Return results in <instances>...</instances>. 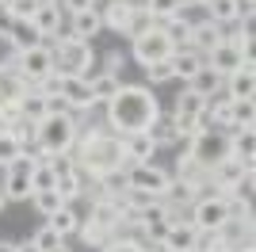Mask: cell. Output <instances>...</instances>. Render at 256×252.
Listing matches in <instances>:
<instances>
[{
  "label": "cell",
  "instance_id": "6da1fadb",
  "mask_svg": "<svg viewBox=\"0 0 256 252\" xmlns=\"http://www.w3.org/2000/svg\"><path fill=\"white\" fill-rule=\"evenodd\" d=\"M157 115H160V104L150 84H118V92L104 104V126L118 138L150 130V122Z\"/></svg>",
  "mask_w": 256,
  "mask_h": 252
},
{
  "label": "cell",
  "instance_id": "7a4b0ae2",
  "mask_svg": "<svg viewBox=\"0 0 256 252\" xmlns=\"http://www.w3.org/2000/svg\"><path fill=\"white\" fill-rule=\"evenodd\" d=\"M73 160L88 180H100L104 172H111V168H126L122 138L111 134L104 122L80 126V130H76V146H73Z\"/></svg>",
  "mask_w": 256,
  "mask_h": 252
},
{
  "label": "cell",
  "instance_id": "3957f363",
  "mask_svg": "<svg viewBox=\"0 0 256 252\" xmlns=\"http://www.w3.org/2000/svg\"><path fill=\"white\" fill-rule=\"evenodd\" d=\"M54 50V73L58 76H96L100 73V54L92 50V42L73 38L69 31H62L58 38H50Z\"/></svg>",
  "mask_w": 256,
  "mask_h": 252
},
{
  "label": "cell",
  "instance_id": "277c9868",
  "mask_svg": "<svg viewBox=\"0 0 256 252\" xmlns=\"http://www.w3.org/2000/svg\"><path fill=\"white\" fill-rule=\"evenodd\" d=\"M230 210H234L230 195H222V191H214L210 184H203V188H199V199L192 202V226L199 233H218L226 222H230Z\"/></svg>",
  "mask_w": 256,
  "mask_h": 252
},
{
  "label": "cell",
  "instance_id": "5b68a950",
  "mask_svg": "<svg viewBox=\"0 0 256 252\" xmlns=\"http://www.w3.org/2000/svg\"><path fill=\"white\" fill-rule=\"evenodd\" d=\"M76 130H80V118L76 115H46L38 122L34 146L42 149V153H69L76 146Z\"/></svg>",
  "mask_w": 256,
  "mask_h": 252
},
{
  "label": "cell",
  "instance_id": "8992f818",
  "mask_svg": "<svg viewBox=\"0 0 256 252\" xmlns=\"http://www.w3.org/2000/svg\"><path fill=\"white\" fill-rule=\"evenodd\" d=\"M184 153L195 157L206 172H210L214 164H222V160L230 157V134H226V130H203V134H195L192 142H188Z\"/></svg>",
  "mask_w": 256,
  "mask_h": 252
},
{
  "label": "cell",
  "instance_id": "52a82bcc",
  "mask_svg": "<svg viewBox=\"0 0 256 252\" xmlns=\"http://www.w3.org/2000/svg\"><path fill=\"white\" fill-rule=\"evenodd\" d=\"M16 73L31 84V88H34V84H42L46 76H54V50H50V42L34 46V50L16 54Z\"/></svg>",
  "mask_w": 256,
  "mask_h": 252
},
{
  "label": "cell",
  "instance_id": "ba28073f",
  "mask_svg": "<svg viewBox=\"0 0 256 252\" xmlns=\"http://www.w3.org/2000/svg\"><path fill=\"white\" fill-rule=\"evenodd\" d=\"M126 176H130V188H138L146 191V195H153V199H164L172 188V172L168 168H160V164H130L126 168Z\"/></svg>",
  "mask_w": 256,
  "mask_h": 252
},
{
  "label": "cell",
  "instance_id": "9c48e42d",
  "mask_svg": "<svg viewBox=\"0 0 256 252\" xmlns=\"http://www.w3.org/2000/svg\"><path fill=\"white\" fill-rule=\"evenodd\" d=\"M130 58L146 69V65L153 62H164V58H172V42L164 38V31H160V23L153 27V31L138 34V38H130Z\"/></svg>",
  "mask_w": 256,
  "mask_h": 252
},
{
  "label": "cell",
  "instance_id": "30bf717a",
  "mask_svg": "<svg viewBox=\"0 0 256 252\" xmlns=\"http://www.w3.org/2000/svg\"><path fill=\"white\" fill-rule=\"evenodd\" d=\"M31 168H34V160L23 153L16 164H8L4 168V180H0V188H4V195H8V202H27L34 195L31 191Z\"/></svg>",
  "mask_w": 256,
  "mask_h": 252
},
{
  "label": "cell",
  "instance_id": "8fae6325",
  "mask_svg": "<svg viewBox=\"0 0 256 252\" xmlns=\"http://www.w3.org/2000/svg\"><path fill=\"white\" fill-rule=\"evenodd\" d=\"M58 96L69 104V111H73V115H88V111H96V107H100L84 76H62V88H58Z\"/></svg>",
  "mask_w": 256,
  "mask_h": 252
},
{
  "label": "cell",
  "instance_id": "7c38bea8",
  "mask_svg": "<svg viewBox=\"0 0 256 252\" xmlns=\"http://www.w3.org/2000/svg\"><path fill=\"white\" fill-rule=\"evenodd\" d=\"M203 65H206V69H214L218 76H230V73H237V69L245 65V58H241V50H237L234 42L226 38L222 46H214L210 54H203Z\"/></svg>",
  "mask_w": 256,
  "mask_h": 252
},
{
  "label": "cell",
  "instance_id": "4fadbf2b",
  "mask_svg": "<svg viewBox=\"0 0 256 252\" xmlns=\"http://www.w3.org/2000/svg\"><path fill=\"white\" fill-rule=\"evenodd\" d=\"M222 92L230 100H256V62H245L237 73L222 80Z\"/></svg>",
  "mask_w": 256,
  "mask_h": 252
},
{
  "label": "cell",
  "instance_id": "5bb4252c",
  "mask_svg": "<svg viewBox=\"0 0 256 252\" xmlns=\"http://www.w3.org/2000/svg\"><path fill=\"white\" fill-rule=\"evenodd\" d=\"M96 8H100V20H104V31H115V34H122L138 4H130V0H100Z\"/></svg>",
  "mask_w": 256,
  "mask_h": 252
},
{
  "label": "cell",
  "instance_id": "9a60e30c",
  "mask_svg": "<svg viewBox=\"0 0 256 252\" xmlns=\"http://www.w3.org/2000/svg\"><path fill=\"white\" fill-rule=\"evenodd\" d=\"M230 157L245 168H256V130L252 126H241V130H230Z\"/></svg>",
  "mask_w": 256,
  "mask_h": 252
},
{
  "label": "cell",
  "instance_id": "2e32d148",
  "mask_svg": "<svg viewBox=\"0 0 256 252\" xmlns=\"http://www.w3.org/2000/svg\"><path fill=\"white\" fill-rule=\"evenodd\" d=\"M222 42H226V27L210 23L206 16H203V20H192V50L210 54L214 46H222Z\"/></svg>",
  "mask_w": 256,
  "mask_h": 252
},
{
  "label": "cell",
  "instance_id": "e0dca14e",
  "mask_svg": "<svg viewBox=\"0 0 256 252\" xmlns=\"http://www.w3.org/2000/svg\"><path fill=\"white\" fill-rule=\"evenodd\" d=\"M4 38H8V46L16 54H23V50H34V46H42V34H38V27H34L31 20H12V27L4 31Z\"/></svg>",
  "mask_w": 256,
  "mask_h": 252
},
{
  "label": "cell",
  "instance_id": "ac0fdd59",
  "mask_svg": "<svg viewBox=\"0 0 256 252\" xmlns=\"http://www.w3.org/2000/svg\"><path fill=\"white\" fill-rule=\"evenodd\" d=\"M92 226H100V230L115 233L118 226V199H111V195H100V199H88V218Z\"/></svg>",
  "mask_w": 256,
  "mask_h": 252
},
{
  "label": "cell",
  "instance_id": "d6986e66",
  "mask_svg": "<svg viewBox=\"0 0 256 252\" xmlns=\"http://www.w3.org/2000/svg\"><path fill=\"white\" fill-rule=\"evenodd\" d=\"M65 20H69V16H65V8L58 4V0H54V4H42V8L34 12V20H31V23L38 27V34L50 42V38H58V34H62Z\"/></svg>",
  "mask_w": 256,
  "mask_h": 252
},
{
  "label": "cell",
  "instance_id": "ffe728a7",
  "mask_svg": "<svg viewBox=\"0 0 256 252\" xmlns=\"http://www.w3.org/2000/svg\"><path fill=\"white\" fill-rule=\"evenodd\" d=\"M69 34L80 42H92L96 34H104V20H100V8H88V12H73L69 16Z\"/></svg>",
  "mask_w": 256,
  "mask_h": 252
},
{
  "label": "cell",
  "instance_id": "44dd1931",
  "mask_svg": "<svg viewBox=\"0 0 256 252\" xmlns=\"http://www.w3.org/2000/svg\"><path fill=\"white\" fill-rule=\"evenodd\" d=\"M195 237H199V230H195L192 222H176V226H168V233L160 237L157 248H164V252H195Z\"/></svg>",
  "mask_w": 256,
  "mask_h": 252
},
{
  "label": "cell",
  "instance_id": "7402d4cb",
  "mask_svg": "<svg viewBox=\"0 0 256 252\" xmlns=\"http://www.w3.org/2000/svg\"><path fill=\"white\" fill-rule=\"evenodd\" d=\"M122 153H126V168L130 164H150L157 146H153V138L142 130V134H126L122 138Z\"/></svg>",
  "mask_w": 256,
  "mask_h": 252
},
{
  "label": "cell",
  "instance_id": "603a6c76",
  "mask_svg": "<svg viewBox=\"0 0 256 252\" xmlns=\"http://www.w3.org/2000/svg\"><path fill=\"white\" fill-rule=\"evenodd\" d=\"M160 31H164V38L172 42V50H188V46H192V20H188L184 12H176L172 20H164Z\"/></svg>",
  "mask_w": 256,
  "mask_h": 252
},
{
  "label": "cell",
  "instance_id": "cb8c5ba5",
  "mask_svg": "<svg viewBox=\"0 0 256 252\" xmlns=\"http://www.w3.org/2000/svg\"><path fill=\"white\" fill-rule=\"evenodd\" d=\"M168 62H172V73H176L184 84H188L195 73H199V69H203V54L188 46V50H172V58H168Z\"/></svg>",
  "mask_w": 256,
  "mask_h": 252
},
{
  "label": "cell",
  "instance_id": "d4e9b609",
  "mask_svg": "<svg viewBox=\"0 0 256 252\" xmlns=\"http://www.w3.org/2000/svg\"><path fill=\"white\" fill-rule=\"evenodd\" d=\"M31 92V84L23 80L16 69H0V104H20Z\"/></svg>",
  "mask_w": 256,
  "mask_h": 252
},
{
  "label": "cell",
  "instance_id": "484cf974",
  "mask_svg": "<svg viewBox=\"0 0 256 252\" xmlns=\"http://www.w3.org/2000/svg\"><path fill=\"white\" fill-rule=\"evenodd\" d=\"M206 176H210V172H206V168L199 164L195 157H188V153H184V157L176 160V172H172V180H180V184H192L195 191H199V188L206 184Z\"/></svg>",
  "mask_w": 256,
  "mask_h": 252
},
{
  "label": "cell",
  "instance_id": "4316f807",
  "mask_svg": "<svg viewBox=\"0 0 256 252\" xmlns=\"http://www.w3.org/2000/svg\"><path fill=\"white\" fill-rule=\"evenodd\" d=\"M80 222H84V218L73 210V202H65L62 210H54L50 218H46V226H50L54 233H62V237H73V233L80 230Z\"/></svg>",
  "mask_w": 256,
  "mask_h": 252
},
{
  "label": "cell",
  "instance_id": "83f0119b",
  "mask_svg": "<svg viewBox=\"0 0 256 252\" xmlns=\"http://www.w3.org/2000/svg\"><path fill=\"white\" fill-rule=\"evenodd\" d=\"M84 188H88V176L80 172V168H76V172H69V176H58V184H54V191H58L65 202L84 199Z\"/></svg>",
  "mask_w": 256,
  "mask_h": 252
},
{
  "label": "cell",
  "instance_id": "f1b7e54d",
  "mask_svg": "<svg viewBox=\"0 0 256 252\" xmlns=\"http://www.w3.org/2000/svg\"><path fill=\"white\" fill-rule=\"evenodd\" d=\"M20 115H23V118H31V122H42V118L50 115V100H46L38 88H31V92L20 100Z\"/></svg>",
  "mask_w": 256,
  "mask_h": 252
},
{
  "label": "cell",
  "instance_id": "f546056e",
  "mask_svg": "<svg viewBox=\"0 0 256 252\" xmlns=\"http://www.w3.org/2000/svg\"><path fill=\"white\" fill-rule=\"evenodd\" d=\"M222 80H226V76H218L214 69H206V65H203V69H199V73L188 80V88H195L199 96H206V100H210V96L222 92Z\"/></svg>",
  "mask_w": 256,
  "mask_h": 252
},
{
  "label": "cell",
  "instance_id": "4dcf8cb0",
  "mask_svg": "<svg viewBox=\"0 0 256 252\" xmlns=\"http://www.w3.org/2000/svg\"><path fill=\"white\" fill-rule=\"evenodd\" d=\"M118 84H122V80H118V76H111V73H104V69H100L96 76H88V88H92V96H96L100 107H104L107 100L118 92Z\"/></svg>",
  "mask_w": 256,
  "mask_h": 252
},
{
  "label": "cell",
  "instance_id": "1f68e13d",
  "mask_svg": "<svg viewBox=\"0 0 256 252\" xmlns=\"http://www.w3.org/2000/svg\"><path fill=\"white\" fill-rule=\"evenodd\" d=\"M146 134L153 138V146L157 149H168V146H176V130H172V115H157L150 122V130Z\"/></svg>",
  "mask_w": 256,
  "mask_h": 252
},
{
  "label": "cell",
  "instance_id": "d6a6232c",
  "mask_svg": "<svg viewBox=\"0 0 256 252\" xmlns=\"http://www.w3.org/2000/svg\"><path fill=\"white\" fill-rule=\"evenodd\" d=\"M252 195H256V168H245L241 180L230 188V199L241 202V206H252Z\"/></svg>",
  "mask_w": 256,
  "mask_h": 252
},
{
  "label": "cell",
  "instance_id": "836d02e7",
  "mask_svg": "<svg viewBox=\"0 0 256 252\" xmlns=\"http://www.w3.org/2000/svg\"><path fill=\"white\" fill-rule=\"evenodd\" d=\"M206 20L218 23V27L237 23V0H210V4H206Z\"/></svg>",
  "mask_w": 256,
  "mask_h": 252
},
{
  "label": "cell",
  "instance_id": "e575fe53",
  "mask_svg": "<svg viewBox=\"0 0 256 252\" xmlns=\"http://www.w3.org/2000/svg\"><path fill=\"white\" fill-rule=\"evenodd\" d=\"M203 107H206V96H199L195 88H184L176 96V104H172V115H199Z\"/></svg>",
  "mask_w": 256,
  "mask_h": 252
},
{
  "label": "cell",
  "instance_id": "d590c367",
  "mask_svg": "<svg viewBox=\"0 0 256 252\" xmlns=\"http://www.w3.org/2000/svg\"><path fill=\"white\" fill-rule=\"evenodd\" d=\"M31 202H34V210H38L42 218H50L54 210H62V206H65V199H62V195H58L54 188H46V191H34V195H31Z\"/></svg>",
  "mask_w": 256,
  "mask_h": 252
},
{
  "label": "cell",
  "instance_id": "8d00e7d4",
  "mask_svg": "<svg viewBox=\"0 0 256 252\" xmlns=\"http://www.w3.org/2000/svg\"><path fill=\"white\" fill-rule=\"evenodd\" d=\"M142 8L150 12L157 23H164V20H172L176 12H184V4L180 0H142Z\"/></svg>",
  "mask_w": 256,
  "mask_h": 252
},
{
  "label": "cell",
  "instance_id": "74e56055",
  "mask_svg": "<svg viewBox=\"0 0 256 252\" xmlns=\"http://www.w3.org/2000/svg\"><path fill=\"white\" fill-rule=\"evenodd\" d=\"M153 27H157V20H153L150 12H146V8L138 4V8H134V16H130V23H126V31H122V34H126V38H138V34L153 31Z\"/></svg>",
  "mask_w": 256,
  "mask_h": 252
},
{
  "label": "cell",
  "instance_id": "f35d334b",
  "mask_svg": "<svg viewBox=\"0 0 256 252\" xmlns=\"http://www.w3.org/2000/svg\"><path fill=\"white\" fill-rule=\"evenodd\" d=\"M8 134L27 149V146H34V138H38V122H31V118H16V122L8 126Z\"/></svg>",
  "mask_w": 256,
  "mask_h": 252
},
{
  "label": "cell",
  "instance_id": "ab89813d",
  "mask_svg": "<svg viewBox=\"0 0 256 252\" xmlns=\"http://www.w3.org/2000/svg\"><path fill=\"white\" fill-rule=\"evenodd\" d=\"M241 126H256V100H234V126L230 130H241Z\"/></svg>",
  "mask_w": 256,
  "mask_h": 252
},
{
  "label": "cell",
  "instance_id": "60d3db41",
  "mask_svg": "<svg viewBox=\"0 0 256 252\" xmlns=\"http://www.w3.org/2000/svg\"><path fill=\"white\" fill-rule=\"evenodd\" d=\"M20 157H23V146H20V142H16V138L8 134V130H0V168L16 164Z\"/></svg>",
  "mask_w": 256,
  "mask_h": 252
},
{
  "label": "cell",
  "instance_id": "b9f144b4",
  "mask_svg": "<svg viewBox=\"0 0 256 252\" xmlns=\"http://www.w3.org/2000/svg\"><path fill=\"white\" fill-rule=\"evenodd\" d=\"M168 80H176V73H172V62H168V58H164V62L146 65V84H150V88H157V84H168Z\"/></svg>",
  "mask_w": 256,
  "mask_h": 252
},
{
  "label": "cell",
  "instance_id": "7bdbcfd3",
  "mask_svg": "<svg viewBox=\"0 0 256 252\" xmlns=\"http://www.w3.org/2000/svg\"><path fill=\"white\" fill-rule=\"evenodd\" d=\"M58 184V176H54V168L46 164V160H38V164L31 168V191H46Z\"/></svg>",
  "mask_w": 256,
  "mask_h": 252
},
{
  "label": "cell",
  "instance_id": "ee69618b",
  "mask_svg": "<svg viewBox=\"0 0 256 252\" xmlns=\"http://www.w3.org/2000/svg\"><path fill=\"white\" fill-rule=\"evenodd\" d=\"M76 233H80V241L92 244V248H104V244L111 241V233L100 230V226H92V222H80V230H76Z\"/></svg>",
  "mask_w": 256,
  "mask_h": 252
},
{
  "label": "cell",
  "instance_id": "f6af8a7d",
  "mask_svg": "<svg viewBox=\"0 0 256 252\" xmlns=\"http://www.w3.org/2000/svg\"><path fill=\"white\" fill-rule=\"evenodd\" d=\"M195 252H234V248L226 244L222 233H199L195 237Z\"/></svg>",
  "mask_w": 256,
  "mask_h": 252
},
{
  "label": "cell",
  "instance_id": "bcb514c9",
  "mask_svg": "<svg viewBox=\"0 0 256 252\" xmlns=\"http://www.w3.org/2000/svg\"><path fill=\"white\" fill-rule=\"evenodd\" d=\"M46 164L54 168V176H69V172H76L73 149H69V153H46Z\"/></svg>",
  "mask_w": 256,
  "mask_h": 252
},
{
  "label": "cell",
  "instance_id": "7dc6e473",
  "mask_svg": "<svg viewBox=\"0 0 256 252\" xmlns=\"http://www.w3.org/2000/svg\"><path fill=\"white\" fill-rule=\"evenodd\" d=\"M42 8V0H8L12 20H34V12Z\"/></svg>",
  "mask_w": 256,
  "mask_h": 252
},
{
  "label": "cell",
  "instance_id": "c3c4849f",
  "mask_svg": "<svg viewBox=\"0 0 256 252\" xmlns=\"http://www.w3.org/2000/svg\"><path fill=\"white\" fill-rule=\"evenodd\" d=\"M100 62H104V65H100V69H104V73L118 76V73H122V65H126V54H122V50H107L104 58H100Z\"/></svg>",
  "mask_w": 256,
  "mask_h": 252
},
{
  "label": "cell",
  "instance_id": "681fc988",
  "mask_svg": "<svg viewBox=\"0 0 256 252\" xmlns=\"http://www.w3.org/2000/svg\"><path fill=\"white\" fill-rule=\"evenodd\" d=\"M31 241H34V244H38V248H42V252H50V248H58V244H62V241H65V237H62V233H54V230H50V226H42V230L34 233Z\"/></svg>",
  "mask_w": 256,
  "mask_h": 252
},
{
  "label": "cell",
  "instance_id": "f907efd6",
  "mask_svg": "<svg viewBox=\"0 0 256 252\" xmlns=\"http://www.w3.org/2000/svg\"><path fill=\"white\" fill-rule=\"evenodd\" d=\"M100 252H146V244L130 241V237H111V241H107Z\"/></svg>",
  "mask_w": 256,
  "mask_h": 252
},
{
  "label": "cell",
  "instance_id": "816d5d0a",
  "mask_svg": "<svg viewBox=\"0 0 256 252\" xmlns=\"http://www.w3.org/2000/svg\"><path fill=\"white\" fill-rule=\"evenodd\" d=\"M65 8V16H73V12H88V8H96L100 0H58Z\"/></svg>",
  "mask_w": 256,
  "mask_h": 252
},
{
  "label": "cell",
  "instance_id": "f5cc1de1",
  "mask_svg": "<svg viewBox=\"0 0 256 252\" xmlns=\"http://www.w3.org/2000/svg\"><path fill=\"white\" fill-rule=\"evenodd\" d=\"M256 16V0H237V23H252Z\"/></svg>",
  "mask_w": 256,
  "mask_h": 252
},
{
  "label": "cell",
  "instance_id": "db71d44e",
  "mask_svg": "<svg viewBox=\"0 0 256 252\" xmlns=\"http://www.w3.org/2000/svg\"><path fill=\"white\" fill-rule=\"evenodd\" d=\"M16 118H23L20 115V104H0V122H4V130H8Z\"/></svg>",
  "mask_w": 256,
  "mask_h": 252
},
{
  "label": "cell",
  "instance_id": "11a10c76",
  "mask_svg": "<svg viewBox=\"0 0 256 252\" xmlns=\"http://www.w3.org/2000/svg\"><path fill=\"white\" fill-rule=\"evenodd\" d=\"M0 252H20V244L16 241H0Z\"/></svg>",
  "mask_w": 256,
  "mask_h": 252
},
{
  "label": "cell",
  "instance_id": "9f6ffc18",
  "mask_svg": "<svg viewBox=\"0 0 256 252\" xmlns=\"http://www.w3.org/2000/svg\"><path fill=\"white\" fill-rule=\"evenodd\" d=\"M20 252H42V248H38L34 241H23V244H20Z\"/></svg>",
  "mask_w": 256,
  "mask_h": 252
},
{
  "label": "cell",
  "instance_id": "6f0895ef",
  "mask_svg": "<svg viewBox=\"0 0 256 252\" xmlns=\"http://www.w3.org/2000/svg\"><path fill=\"white\" fill-rule=\"evenodd\" d=\"M50 252H73V248H69V244L62 241V244H58V248H50Z\"/></svg>",
  "mask_w": 256,
  "mask_h": 252
},
{
  "label": "cell",
  "instance_id": "680465c9",
  "mask_svg": "<svg viewBox=\"0 0 256 252\" xmlns=\"http://www.w3.org/2000/svg\"><path fill=\"white\" fill-rule=\"evenodd\" d=\"M192 4H195V8H206V4H210V0H192Z\"/></svg>",
  "mask_w": 256,
  "mask_h": 252
},
{
  "label": "cell",
  "instance_id": "91938a15",
  "mask_svg": "<svg viewBox=\"0 0 256 252\" xmlns=\"http://www.w3.org/2000/svg\"><path fill=\"white\" fill-rule=\"evenodd\" d=\"M0 130H4V122H0Z\"/></svg>",
  "mask_w": 256,
  "mask_h": 252
}]
</instances>
